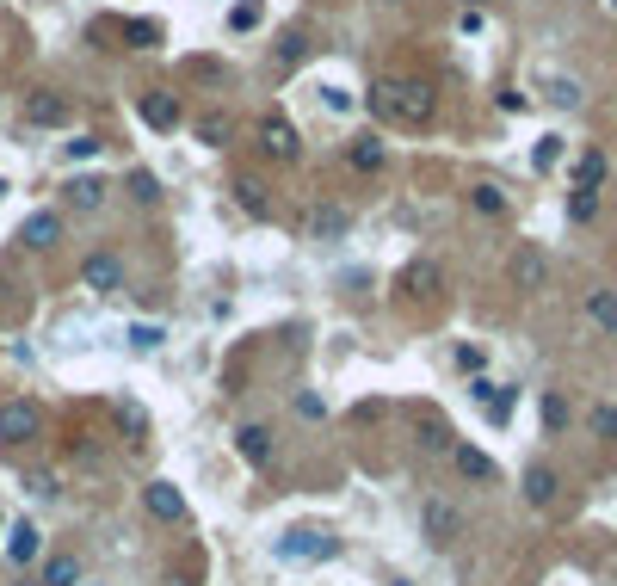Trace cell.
<instances>
[{
	"label": "cell",
	"mask_w": 617,
	"mask_h": 586,
	"mask_svg": "<svg viewBox=\"0 0 617 586\" xmlns=\"http://www.w3.org/2000/svg\"><path fill=\"white\" fill-rule=\"evenodd\" d=\"M229 136H235V124L223 112H204L198 118V142H204V149H229Z\"/></svg>",
	"instance_id": "cell-23"
},
{
	"label": "cell",
	"mask_w": 617,
	"mask_h": 586,
	"mask_svg": "<svg viewBox=\"0 0 617 586\" xmlns=\"http://www.w3.org/2000/svg\"><path fill=\"white\" fill-rule=\"evenodd\" d=\"M371 112L402 124V130H420L432 124V112H439V93H432V81H408V75H389L371 87Z\"/></svg>",
	"instance_id": "cell-1"
},
{
	"label": "cell",
	"mask_w": 617,
	"mask_h": 586,
	"mask_svg": "<svg viewBox=\"0 0 617 586\" xmlns=\"http://www.w3.org/2000/svg\"><path fill=\"white\" fill-rule=\"evenodd\" d=\"M0 198H7V179H0Z\"/></svg>",
	"instance_id": "cell-44"
},
{
	"label": "cell",
	"mask_w": 617,
	"mask_h": 586,
	"mask_svg": "<svg viewBox=\"0 0 617 586\" xmlns=\"http://www.w3.org/2000/svg\"><path fill=\"white\" fill-rule=\"evenodd\" d=\"M346 161L358 167V173H383V161H389V149L377 136H352V149H346Z\"/></svg>",
	"instance_id": "cell-20"
},
{
	"label": "cell",
	"mask_w": 617,
	"mask_h": 586,
	"mask_svg": "<svg viewBox=\"0 0 617 586\" xmlns=\"http://www.w3.org/2000/svg\"><path fill=\"white\" fill-rule=\"evenodd\" d=\"M38 586H81V562L75 556H44Z\"/></svg>",
	"instance_id": "cell-22"
},
{
	"label": "cell",
	"mask_w": 617,
	"mask_h": 586,
	"mask_svg": "<svg viewBox=\"0 0 617 586\" xmlns=\"http://www.w3.org/2000/svg\"><path fill=\"white\" fill-rule=\"evenodd\" d=\"M556 161H562V136H543V142H537V167H543V173H550Z\"/></svg>",
	"instance_id": "cell-35"
},
{
	"label": "cell",
	"mask_w": 617,
	"mask_h": 586,
	"mask_svg": "<svg viewBox=\"0 0 617 586\" xmlns=\"http://www.w3.org/2000/svg\"><path fill=\"white\" fill-rule=\"evenodd\" d=\"M482 364H488V352H482V346H469V340L457 346V371H482Z\"/></svg>",
	"instance_id": "cell-37"
},
{
	"label": "cell",
	"mask_w": 617,
	"mask_h": 586,
	"mask_svg": "<svg viewBox=\"0 0 617 586\" xmlns=\"http://www.w3.org/2000/svg\"><path fill=\"white\" fill-rule=\"evenodd\" d=\"M229 192H235V204L253 216V223H260V216H272V198H266V179H260V173H235Z\"/></svg>",
	"instance_id": "cell-13"
},
{
	"label": "cell",
	"mask_w": 617,
	"mask_h": 586,
	"mask_svg": "<svg viewBox=\"0 0 617 586\" xmlns=\"http://www.w3.org/2000/svg\"><path fill=\"white\" fill-rule=\"evenodd\" d=\"M25 494H31V500H44V506H50V500L62 494V482H56V475H25Z\"/></svg>",
	"instance_id": "cell-31"
},
{
	"label": "cell",
	"mask_w": 617,
	"mask_h": 586,
	"mask_svg": "<svg viewBox=\"0 0 617 586\" xmlns=\"http://www.w3.org/2000/svg\"><path fill=\"white\" fill-rule=\"evenodd\" d=\"M469 210H476V216H506V192L482 179V186H469Z\"/></svg>",
	"instance_id": "cell-25"
},
{
	"label": "cell",
	"mask_w": 617,
	"mask_h": 586,
	"mask_svg": "<svg viewBox=\"0 0 617 586\" xmlns=\"http://www.w3.org/2000/svg\"><path fill=\"white\" fill-rule=\"evenodd\" d=\"M543 426H550V432H562V426H568V401H562L556 389L543 395Z\"/></svg>",
	"instance_id": "cell-30"
},
{
	"label": "cell",
	"mask_w": 617,
	"mask_h": 586,
	"mask_svg": "<svg viewBox=\"0 0 617 586\" xmlns=\"http://www.w3.org/2000/svg\"><path fill=\"white\" fill-rule=\"evenodd\" d=\"M352 229V210H340V204H315L309 216H303V235L309 241H340Z\"/></svg>",
	"instance_id": "cell-8"
},
{
	"label": "cell",
	"mask_w": 617,
	"mask_h": 586,
	"mask_svg": "<svg viewBox=\"0 0 617 586\" xmlns=\"http://www.w3.org/2000/svg\"><path fill=\"white\" fill-rule=\"evenodd\" d=\"M574 186H593V192L605 186V155H599V149L580 155V179H574Z\"/></svg>",
	"instance_id": "cell-29"
},
{
	"label": "cell",
	"mask_w": 617,
	"mask_h": 586,
	"mask_svg": "<svg viewBox=\"0 0 617 586\" xmlns=\"http://www.w3.org/2000/svg\"><path fill=\"white\" fill-rule=\"evenodd\" d=\"M62 204H68V210H99V204H105V179H93V173H87V179H68Z\"/></svg>",
	"instance_id": "cell-19"
},
{
	"label": "cell",
	"mask_w": 617,
	"mask_h": 586,
	"mask_svg": "<svg viewBox=\"0 0 617 586\" xmlns=\"http://www.w3.org/2000/svg\"><path fill=\"white\" fill-rule=\"evenodd\" d=\"M451 463H457V475H463V482H494V457L488 451H476V445H451Z\"/></svg>",
	"instance_id": "cell-15"
},
{
	"label": "cell",
	"mask_w": 617,
	"mask_h": 586,
	"mask_svg": "<svg viewBox=\"0 0 617 586\" xmlns=\"http://www.w3.org/2000/svg\"><path fill=\"white\" fill-rule=\"evenodd\" d=\"M260 25V7H253V0H241V7L229 13V31H253Z\"/></svg>",
	"instance_id": "cell-33"
},
{
	"label": "cell",
	"mask_w": 617,
	"mask_h": 586,
	"mask_svg": "<svg viewBox=\"0 0 617 586\" xmlns=\"http://www.w3.org/2000/svg\"><path fill=\"white\" fill-rule=\"evenodd\" d=\"M260 149L272 155V161H297L303 155V136H297V124H290V118H260Z\"/></svg>",
	"instance_id": "cell-6"
},
{
	"label": "cell",
	"mask_w": 617,
	"mask_h": 586,
	"mask_svg": "<svg viewBox=\"0 0 617 586\" xmlns=\"http://www.w3.org/2000/svg\"><path fill=\"white\" fill-rule=\"evenodd\" d=\"M543 272H550L543 247H519V253H513V284H519V290H537V284H543Z\"/></svg>",
	"instance_id": "cell-17"
},
{
	"label": "cell",
	"mask_w": 617,
	"mask_h": 586,
	"mask_svg": "<svg viewBox=\"0 0 617 586\" xmlns=\"http://www.w3.org/2000/svg\"><path fill=\"white\" fill-rule=\"evenodd\" d=\"M543 99H550L556 112H574V105H580V81H568V75H550V81H543Z\"/></svg>",
	"instance_id": "cell-24"
},
{
	"label": "cell",
	"mask_w": 617,
	"mask_h": 586,
	"mask_svg": "<svg viewBox=\"0 0 617 586\" xmlns=\"http://www.w3.org/2000/svg\"><path fill=\"white\" fill-rule=\"evenodd\" d=\"M587 321L599 334H617V290H587Z\"/></svg>",
	"instance_id": "cell-21"
},
{
	"label": "cell",
	"mask_w": 617,
	"mask_h": 586,
	"mask_svg": "<svg viewBox=\"0 0 617 586\" xmlns=\"http://www.w3.org/2000/svg\"><path fill=\"white\" fill-rule=\"evenodd\" d=\"M334 556H340V537L315 531V525H297L278 537V562H334Z\"/></svg>",
	"instance_id": "cell-2"
},
{
	"label": "cell",
	"mask_w": 617,
	"mask_h": 586,
	"mask_svg": "<svg viewBox=\"0 0 617 586\" xmlns=\"http://www.w3.org/2000/svg\"><path fill=\"white\" fill-rule=\"evenodd\" d=\"M130 192H136L142 204H155V198H161V186H155V173H130Z\"/></svg>",
	"instance_id": "cell-36"
},
{
	"label": "cell",
	"mask_w": 617,
	"mask_h": 586,
	"mask_svg": "<svg viewBox=\"0 0 617 586\" xmlns=\"http://www.w3.org/2000/svg\"><path fill=\"white\" fill-rule=\"evenodd\" d=\"M402 284L414 290V297H426V284H432V290H439V272H432V266H414V272H408Z\"/></svg>",
	"instance_id": "cell-34"
},
{
	"label": "cell",
	"mask_w": 617,
	"mask_h": 586,
	"mask_svg": "<svg viewBox=\"0 0 617 586\" xmlns=\"http://www.w3.org/2000/svg\"><path fill=\"white\" fill-rule=\"evenodd\" d=\"M611 7H617V0H611Z\"/></svg>",
	"instance_id": "cell-45"
},
{
	"label": "cell",
	"mask_w": 617,
	"mask_h": 586,
	"mask_svg": "<svg viewBox=\"0 0 617 586\" xmlns=\"http://www.w3.org/2000/svg\"><path fill=\"white\" fill-rule=\"evenodd\" d=\"M118 420H124V432H142L149 420H142V408H118Z\"/></svg>",
	"instance_id": "cell-40"
},
{
	"label": "cell",
	"mask_w": 617,
	"mask_h": 586,
	"mask_svg": "<svg viewBox=\"0 0 617 586\" xmlns=\"http://www.w3.org/2000/svg\"><path fill=\"white\" fill-rule=\"evenodd\" d=\"M105 149V142H93V136H75V142H68V161H93Z\"/></svg>",
	"instance_id": "cell-38"
},
{
	"label": "cell",
	"mask_w": 617,
	"mask_h": 586,
	"mask_svg": "<svg viewBox=\"0 0 617 586\" xmlns=\"http://www.w3.org/2000/svg\"><path fill=\"white\" fill-rule=\"evenodd\" d=\"M0 537H7V512H0Z\"/></svg>",
	"instance_id": "cell-42"
},
{
	"label": "cell",
	"mask_w": 617,
	"mask_h": 586,
	"mask_svg": "<svg viewBox=\"0 0 617 586\" xmlns=\"http://www.w3.org/2000/svg\"><path fill=\"white\" fill-rule=\"evenodd\" d=\"M593 432H599V438H617V408H593Z\"/></svg>",
	"instance_id": "cell-39"
},
{
	"label": "cell",
	"mask_w": 617,
	"mask_h": 586,
	"mask_svg": "<svg viewBox=\"0 0 617 586\" xmlns=\"http://www.w3.org/2000/svg\"><path fill=\"white\" fill-rule=\"evenodd\" d=\"M44 432V408L38 401H7V408H0V438H7V445H31V438Z\"/></svg>",
	"instance_id": "cell-5"
},
{
	"label": "cell",
	"mask_w": 617,
	"mask_h": 586,
	"mask_svg": "<svg viewBox=\"0 0 617 586\" xmlns=\"http://www.w3.org/2000/svg\"><path fill=\"white\" fill-rule=\"evenodd\" d=\"M25 118L38 124V130H56V124L75 118V105H68L62 93H31V99H25Z\"/></svg>",
	"instance_id": "cell-10"
},
{
	"label": "cell",
	"mask_w": 617,
	"mask_h": 586,
	"mask_svg": "<svg viewBox=\"0 0 617 586\" xmlns=\"http://www.w3.org/2000/svg\"><path fill=\"white\" fill-rule=\"evenodd\" d=\"M81 284L93 290V297H118V290H124V260L112 247H93L81 260Z\"/></svg>",
	"instance_id": "cell-3"
},
{
	"label": "cell",
	"mask_w": 617,
	"mask_h": 586,
	"mask_svg": "<svg viewBox=\"0 0 617 586\" xmlns=\"http://www.w3.org/2000/svg\"><path fill=\"white\" fill-rule=\"evenodd\" d=\"M142 506H149V519H161V525L186 519V494H179L173 482H149V488H142Z\"/></svg>",
	"instance_id": "cell-9"
},
{
	"label": "cell",
	"mask_w": 617,
	"mask_h": 586,
	"mask_svg": "<svg viewBox=\"0 0 617 586\" xmlns=\"http://www.w3.org/2000/svg\"><path fill=\"white\" fill-rule=\"evenodd\" d=\"M568 216H574V223H593V216H599V192H593V186H574Z\"/></svg>",
	"instance_id": "cell-26"
},
{
	"label": "cell",
	"mask_w": 617,
	"mask_h": 586,
	"mask_svg": "<svg viewBox=\"0 0 617 586\" xmlns=\"http://www.w3.org/2000/svg\"><path fill=\"white\" fill-rule=\"evenodd\" d=\"M19 241H25L31 253H50V247L62 241V216H56V210H38V216H25V229H19Z\"/></svg>",
	"instance_id": "cell-12"
},
{
	"label": "cell",
	"mask_w": 617,
	"mask_h": 586,
	"mask_svg": "<svg viewBox=\"0 0 617 586\" xmlns=\"http://www.w3.org/2000/svg\"><path fill=\"white\" fill-rule=\"evenodd\" d=\"M469 395H476V401H488V420H494V426H506V420H513V389H506V383H488V377H476V383H469Z\"/></svg>",
	"instance_id": "cell-14"
},
{
	"label": "cell",
	"mask_w": 617,
	"mask_h": 586,
	"mask_svg": "<svg viewBox=\"0 0 617 586\" xmlns=\"http://www.w3.org/2000/svg\"><path fill=\"white\" fill-rule=\"evenodd\" d=\"M142 124H149V130H173L179 124V99L173 93H142Z\"/></svg>",
	"instance_id": "cell-18"
},
{
	"label": "cell",
	"mask_w": 617,
	"mask_h": 586,
	"mask_svg": "<svg viewBox=\"0 0 617 586\" xmlns=\"http://www.w3.org/2000/svg\"><path fill=\"white\" fill-rule=\"evenodd\" d=\"M389 586H414V580H402V574H395V580H389Z\"/></svg>",
	"instance_id": "cell-41"
},
{
	"label": "cell",
	"mask_w": 617,
	"mask_h": 586,
	"mask_svg": "<svg viewBox=\"0 0 617 586\" xmlns=\"http://www.w3.org/2000/svg\"><path fill=\"white\" fill-rule=\"evenodd\" d=\"M235 451H241V463H247V469H272V457H278L272 426H260V420L241 426V432H235Z\"/></svg>",
	"instance_id": "cell-7"
},
{
	"label": "cell",
	"mask_w": 617,
	"mask_h": 586,
	"mask_svg": "<svg viewBox=\"0 0 617 586\" xmlns=\"http://www.w3.org/2000/svg\"><path fill=\"white\" fill-rule=\"evenodd\" d=\"M463 7H488V0H463Z\"/></svg>",
	"instance_id": "cell-43"
},
{
	"label": "cell",
	"mask_w": 617,
	"mask_h": 586,
	"mask_svg": "<svg viewBox=\"0 0 617 586\" xmlns=\"http://www.w3.org/2000/svg\"><path fill=\"white\" fill-rule=\"evenodd\" d=\"M420 445H426V451H451L457 438H451V426H445V420H420Z\"/></svg>",
	"instance_id": "cell-28"
},
{
	"label": "cell",
	"mask_w": 617,
	"mask_h": 586,
	"mask_svg": "<svg viewBox=\"0 0 617 586\" xmlns=\"http://www.w3.org/2000/svg\"><path fill=\"white\" fill-rule=\"evenodd\" d=\"M556 494H562V475H556L550 463H531V469H525V506L543 512V506H556Z\"/></svg>",
	"instance_id": "cell-11"
},
{
	"label": "cell",
	"mask_w": 617,
	"mask_h": 586,
	"mask_svg": "<svg viewBox=\"0 0 617 586\" xmlns=\"http://www.w3.org/2000/svg\"><path fill=\"white\" fill-rule=\"evenodd\" d=\"M161 340H167V327H155V321L130 327V352H161Z\"/></svg>",
	"instance_id": "cell-27"
},
{
	"label": "cell",
	"mask_w": 617,
	"mask_h": 586,
	"mask_svg": "<svg viewBox=\"0 0 617 586\" xmlns=\"http://www.w3.org/2000/svg\"><path fill=\"white\" fill-rule=\"evenodd\" d=\"M420 531H426L432 549H451V543L463 537V512H457L451 500H426V506H420Z\"/></svg>",
	"instance_id": "cell-4"
},
{
	"label": "cell",
	"mask_w": 617,
	"mask_h": 586,
	"mask_svg": "<svg viewBox=\"0 0 617 586\" xmlns=\"http://www.w3.org/2000/svg\"><path fill=\"white\" fill-rule=\"evenodd\" d=\"M303 50H309V38L303 31H284V44H278V62L290 68V62H303Z\"/></svg>",
	"instance_id": "cell-32"
},
{
	"label": "cell",
	"mask_w": 617,
	"mask_h": 586,
	"mask_svg": "<svg viewBox=\"0 0 617 586\" xmlns=\"http://www.w3.org/2000/svg\"><path fill=\"white\" fill-rule=\"evenodd\" d=\"M38 549H44L38 525H7V562L13 568H31V562H38Z\"/></svg>",
	"instance_id": "cell-16"
}]
</instances>
